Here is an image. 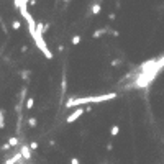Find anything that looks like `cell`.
Returning a JSON list of instances; mask_svg holds the SVG:
<instances>
[{"instance_id": "cell-5", "label": "cell", "mask_w": 164, "mask_h": 164, "mask_svg": "<svg viewBox=\"0 0 164 164\" xmlns=\"http://www.w3.org/2000/svg\"><path fill=\"white\" fill-rule=\"evenodd\" d=\"M107 31H110L108 28H102V30H97V31H93V34H92V36H93V38H102V36H103V34L107 33Z\"/></svg>"}, {"instance_id": "cell-15", "label": "cell", "mask_w": 164, "mask_h": 164, "mask_svg": "<svg viewBox=\"0 0 164 164\" xmlns=\"http://www.w3.org/2000/svg\"><path fill=\"white\" fill-rule=\"evenodd\" d=\"M30 148H31L33 151H34V149H38V143H36V141H31V143H30Z\"/></svg>"}, {"instance_id": "cell-3", "label": "cell", "mask_w": 164, "mask_h": 164, "mask_svg": "<svg viewBox=\"0 0 164 164\" xmlns=\"http://www.w3.org/2000/svg\"><path fill=\"white\" fill-rule=\"evenodd\" d=\"M20 151H21L23 159H25V161L31 159V148H30V144H21L20 146Z\"/></svg>"}, {"instance_id": "cell-20", "label": "cell", "mask_w": 164, "mask_h": 164, "mask_svg": "<svg viewBox=\"0 0 164 164\" xmlns=\"http://www.w3.org/2000/svg\"><path fill=\"white\" fill-rule=\"evenodd\" d=\"M18 164H25V162H23V161H21V162H18Z\"/></svg>"}, {"instance_id": "cell-12", "label": "cell", "mask_w": 164, "mask_h": 164, "mask_svg": "<svg viewBox=\"0 0 164 164\" xmlns=\"http://www.w3.org/2000/svg\"><path fill=\"white\" fill-rule=\"evenodd\" d=\"M25 107H26L28 110L34 107V100H33V97H30V98H28V100H26V105H25Z\"/></svg>"}, {"instance_id": "cell-2", "label": "cell", "mask_w": 164, "mask_h": 164, "mask_svg": "<svg viewBox=\"0 0 164 164\" xmlns=\"http://www.w3.org/2000/svg\"><path fill=\"white\" fill-rule=\"evenodd\" d=\"M43 33H44V23H38V26H36V34L33 36V39H34V43H36V46L41 49V52L46 56V59H52V52L49 51V48H48V46H46V43H44Z\"/></svg>"}, {"instance_id": "cell-1", "label": "cell", "mask_w": 164, "mask_h": 164, "mask_svg": "<svg viewBox=\"0 0 164 164\" xmlns=\"http://www.w3.org/2000/svg\"><path fill=\"white\" fill-rule=\"evenodd\" d=\"M116 97L115 92H110V93H103V95H92V97H79V98H69L66 102V107L67 108H72V107H77V105H85V103H100V102H107V100H112V98Z\"/></svg>"}, {"instance_id": "cell-4", "label": "cell", "mask_w": 164, "mask_h": 164, "mask_svg": "<svg viewBox=\"0 0 164 164\" xmlns=\"http://www.w3.org/2000/svg\"><path fill=\"white\" fill-rule=\"evenodd\" d=\"M82 113H84V108H77V110H74V112H72V113H71V115H69L67 118H66V121H67V123H72V121H75V120H77Z\"/></svg>"}, {"instance_id": "cell-8", "label": "cell", "mask_w": 164, "mask_h": 164, "mask_svg": "<svg viewBox=\"0 0 164 164\" xmlns=\"http://www.w3.org/2000/svg\"><path fill=\"white\" fill-rule=\"evenodd\" d=\"M100 10H102V7H100L98 3H95V5L92 7V15H98V13H100Z\"/></svg>"}, {"instance_id": "cell-7", "label": "cell", "mask_w": 164, "mask_h": 164, "mask_svg": "<svg viewBox=\"0 0 164 164\" xmlns=\"http://www.w3.org/2000/svg\"><path fill=\"white\" fill-rule=\"evenodd\" d=\"M11 28H13L15 31H18L20 28H21V23H20L18 20H13V21H11Z\"/></svg>"}, {"instance_id": "cell-21", "label": "cell", "mask_w": 164, "mask_h": 164, "mask_svg": "<svg viewBox=\"0 0 164 164\" xmlns=\"http://www.w3.org/2000/svg\"><path fill=\"white\" fill-rule=\"evenodd\" d=\"M62 2H69V0H62Z\"/></svg>"}, {"instance_id": "cell-19", "label": "cell", "mask_w": 164, "mask_h": 164, "mask_svg": "<svg viewBox=\"0 0 164 164\" xmlns=\"http://www.w3.org/2000/svg\"><path fill=\"white\" fill-rule=\"evenodd\" d=\"M5 164H18V162H13V161H11V159H8L7 162H5Z\"/></svg>"}, {"instance_id": "cell-6", "label": "cell", "mask_w": 164, "mask_h": 164, "mask_svg": "<svg viewBox=\"0 0 164 164\" xmlns=\"http://www.w3.org/2000/svg\"><path fill=\"white\" fill-rule=\"evenodd\" d=\"M66 89H67V82H66V74H62V79H61V92L62 95L66 93Z\"/></svg>"}, {"instance_id": "cell-18", "label": "cell", "mask_w": 164, "mask_h": 164, "mask_svg": "<svg viewBox=\"0 0 164 164\" xmlns=\"http://www.w3.org/2000/svg\"><path fill=\"white\" fill-rule=\"evenodd\" d=\"M108 20H115V13H110L108 15Z\"/></svg>"}, {"instance_id": "cell-10", "label": "cell", "mask_w": 164, "mask_h": 164, "mask_svg": "<svg viewBox=\"0 0 164 164\" xmlns=\"http://www.w3.org/2000/svg\"><path fill=\"white\" fill-rule=\"evenodd\" d=\"M118 131H120L118 125H115V126H112V128H110V134H112V136H116V134H118Z\"/></svg>"}, {"instance_id": "cell-16", "label": "cell", "mask_w": 164, "mask_h": 164, "mask_svg": "<svg viewBox=\"0 0 164 164\" xmlns=\"http://www.w3.org/2000/svg\"><path fill=\"white\" fill-rule=\"evenodd\" d=\"M28 74H30L28 71H23V72H21V77H23V80H26V79H28Z\"/></svg>"}, {"instance_id": "cell-9", "label": "cell", "mask_w": 164, "mask_h": 164, "mask_svg": "<svg viewBox=\"0 0 164 164\" xmlns=\"http://www.w3.org/2000/svg\"><path fill=\"white\" fill-rule=\"evenodd\" d=\"M8 144L11 146V148H15V146L18 144V138H16V136H11V138L8 139Z\"/></svg>"}, {"instance_id": "cell-14", "label": "cell", "mask_w": 164, "mask_h": 164, "mask_svg": "<svg viewBox=\"0 0 164 164\" xmlns=\"http://www.w3.org/2000/svg\"><path fill=\"white\" fill-rule=\"evenodd\" d=\"M36 123H38V121H36V118H30V120H28V125L33 126V128L36 126Z\"/></svg>"}, {"instance_id": "cell-11", "label": "cell", "mask_w": 164, "mask_h": 164, "mask_svg": "<svg viewBox=\"0 0 164 164\" xmlns=\"http://www.w3.org/2000/svg\"><path fill=\"white\" fill-rule=\"evenodd\" d=\"M0 126L5 128V110H2V112H0Z\"/></svg>"}, {"instance_id": "cell-17", "label": "cell", "mask_w": 164, "mask_h": 164, "mask_svg": "<svg viewBox=\"0 0 164 164\" xmlns=\"http://www.w3.org/2000/svg\"><path fill=\"white\" fill-rule=\"evenodd\" d=\"M71 164H80L77 157H71Z\"/></svg>"}, {"instance_id": "cell-13", "label": "cell", "mask_w": 164, "mask_h": 164, "mask_svg": "<svg viewBox=\"0 0 164 164\" xmlns=\"http://www.w3.org/2000/svg\"><path fill=\"white\" fill-rule=\"evenodd\" d=\"M80 39H82V38L79 36V34H75V36H72L71 41H72V44H79V43H80Z\"/></svg>"}]
</instances>
